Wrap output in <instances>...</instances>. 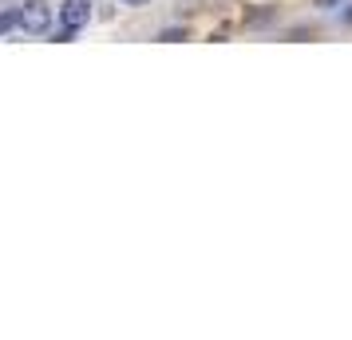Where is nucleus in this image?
Wrapping results in <instances>:
<instances>
[{
  "mask_svg": "<svg viewBox=\"0 0 352 340\" xmlns=\"http://www.w3.org/2000/svg\"><path fill=\"white\" fill-rule=\"evenodd\" d=\"M20 32H28V36L52 32V4L48 0H24V8H20Z\"/></svg>",
  "mask_w": 352,
  "mask_h": 340,
  "instance_id": "obj_1",
  "label": "nucleus"
},
{
  "mask_svg": "<svg viewBox=\"0 0 352 340\" xmlns=\"http://www.w3.org/2000/svg\"><path fill=\"white\" fill-rule=\"evenodd\" d=\"M60 20H64L67 28H87V20H91V0H64V4H60Z\"/></svg>",
  "mask_w": 352,
  "mask_h": 340,
  "instance_id": "obj_2",
  "label": "nucleus"
},
{
  "mask_svg": "<svg viewBox=\"0 0 352 340\" xmlns=\"http://www.w3.org/2000/svg\"><path fill=\"white\" fill-rule=\"evenodd\" d=\"M12 28H20V8H4L0 12V36H8Z\"/></svg>",
  "mask_w": 352,
  "mask_h": 340,
  "instance_id": "obj_3",
  "label": "nucleus"
},
{
  "mask_svg": "<svg viewBox=\"0 0 352 340\" xmlns=\"http://www.w3.org/2000/svg\"><path fill=\"white\" fill-rule=\"evenodd\" d=\"M159 40L162 44H178V40H186V28H162Z\"/></svg>",
  "mask_w": 352,
  "mask_h": 340,
  "instance_id": "obj_4",
  "label": "nucleus"
},
{
  "mask_svg": "<svg viewBox=\"0 0 352 340\" xmlns=\"http://www.w3.org/2000/svg\"><path fill=\"white\" fill-rule=\"evenodd\" d=\"M76 32H80V28H60V32H56V44H72V40H76Z\"/></svg>",
  "mask_w": 352,
  "mask_h": 340,
  "instance_id": "obj_5",
  "label": "nucleus"
},
{
  "mask_svg": "<svg viewBox=\"0 0 352 340\" xmlns=\"http://www.w3.org/2000/svg\"><path fill=\"white\" fill-rule=\"evenodd\" d=\"M123 4H127V8H146L151 0H123Z\"/></svg>",
  "mask_w": 352,
  "mask_h": 340,
  "instance_id": "obj_6",
  "label": "nucleus"
},
{
  "mask_svg": "<svg viewBox=\"0 0 352 340\" xmlns=\"http://www.w3.org/2000/svg\"><path fill=\"white\" fill-rule=\"evenodd\" d=\"M333 4H340V0H317V8H333Z\"/></svg>",
  "mask_w": 352,
  "mask_h": 340,
  "instance_id": "obj_7",
  "label": "nucleus"
},
{
  "mask_svg": "<svg viewBox=\"0 0 352 340\" xmlns=\"http://www.w3.org/2000/svg\"><path fill=\"white\" fill-rule=\"evenodd\" d=\"M344 24H352V8H344Z\"/></svg>",
  "mask_w": 352,
  "mask_h": 340,
  "instance_id": "obj_8",
  "label": "nucleus"
}]
</instances>
